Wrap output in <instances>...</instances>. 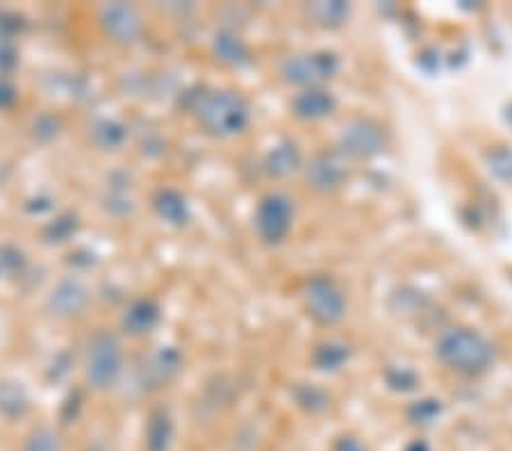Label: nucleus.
<instances>
[{
    "instance_id": "nucleus-12",
    "label": "nucleus",
    "mask_w": 512,
    "mask_h": 451,
    "mask_svg": "<svg viewBox=\"0 0 512 451\" xmlns=\"http://www.w3.org/2000/svg\"><path fill=\"white\" fill-rule=\"evenodd\" d=\"M337 108V98L324 87L301 89L292 101V112L301 121H321L330 117Z\"/></svg>"
},
{
    "instance_id": "nucleus-16",
    "label": "nucleus",
    "mask_w": 512,
    "mask_h": 451,
    "mask_svg": "<svg viewBox=\"0 0 512 451\" xmlns=\"http://www.w3.org/2000/svg\"><path fill=\"white\" fill-rule=\"evenodd\" d=\"M301 167V149L292 139L276 144L264 158V171L274 178H285Z\"/></svg>"
},
{
    "instance_id": "nucleus-17",
    "label": "nucleus",
    "mask_w": 512,
    "mask_h": 451,
    "mask_svg": "<svg viewBox=\"0 0 512 451\" xmlns=\"http://www.w3.org/2000/svg\"><path fill=\"white\" fill-rule=\"evenodd\" d=\"M173 436H176V429H173V420L167 410H155L148 417L146 424V451H169L173 445Z\"/></svg>"
},
{
    "instance_id": "nucleus-25",
    "label": "nucleus",
    "mask_w": 512,
    "mask_h": 451,
    "mask_svg": "<svg viewBox=\"0 0 512 451\" xmlns=\"http://www.w3.org/2000/svg\"><path fill=\"white\" fill-rule=\"evenodd\" d=\"M385 381L396 392H412L417 388L419 376L410 367H390L385 374Z\"/></svg>"
},
{
    "instance_id": "nucleus-26",
    "label": "nucleus",
    "mask_w": 512,
    "mask_h": 451,
    "mask_svg": "<svg viewBox=\"0 0 512 451\" xmlns=\"http://www.w3.org/2000/svg\"><path fill=\"white\" fill-rule=\"evenodd\" d=\"M487 162H490V171L499 180H506V183H512V151L510 149H494L490 155H487Z\"/></svg>"
},
{
    "instance_id": "nucleus-4",
    "label": "nucleus",
    "mask_w": 512,
    "mask_h": 451,
    "mask_svg": "<svg viewBox=\"0 0 512 451\" xmlns=\"http://www.w3.org/2000/svg\"><path fill=\"white\" fill-rule=\"evenodd\" d=\"M303 301L308 315L321 326L340 324L346 315V308H349V301H346L342 287L337 285L335 278L324 274L312 276L305 281Z\"/></svg>"
},
{
    "instance_id": "nucleus-5",
    "label": "nucleus",
    "mask_w": 512,
    "mask_h": 451,
    "mask_svg": "<svg viewBox=\"0 0 512 451\" xmlns=\"http://www.w3.org/2000/svg\"><path fill=\"white\" fill-rule=\"evenodd\" d=\"M253 226L264 244H283L294 226V201L283 192L264 194L255 208Z\"/></svg>"
},
{
    "instance_id": "nucleus-15",
    "label": "nucleus",
    "mask_w": 512,
    "mask_h": 451,
    "mask_svg": "<svg viewBox=\"0 0 512 451\" xmlns=\"http://www.w3.org/2000/svg\"><path fill=\"white\" fill-rule=\"evenodd\" d=\"M30 410H32V401L26 385L12 379L0 381V417L16 422V420H23V417H28Z\"/></svg>"
},
{
    "instance_id": "nucleus-27",
    "label": "nucleus",
    "mask_w": 512,
    "mask_h": 451,
    "mask_svg": "<svg viewBox=\"0 0 512 451\" xmlns=\"http://www.w3.org/2000/svg\"><path fill=\"white\" fill-rule=\"evenodd\" d=\"M335 451H367V447L362 445L358 438L353 436H344L335 442Z\"/></svg>"
},
{
    "instance_id": "nucleus-6",
    "label": "nucleus",
    "mask_w": 512,
    "mask_h": 451,
    "mask_svg": "<svg viewBox=\"0 0 512 451\" xmlns=\"http://www.w3.org/2000/svg\"><path fill=\"white\" fill-rule=\"evenodd\" d=\"M337 71H340V57L330 51H312V53L292 55L287 57L283 62V69H280L285 82L301 89L324 87L326 82H330L337 76Z\"/></svg>"
},
{
    "instance_id": "nucleus-3",
    "label": "nucleus",
    "mask_w": 512,
    "mask_h": 451,
    "mask_svg": "<svg viewBox=\"0 0 512 451\" xmlns=\"http://www.w3.org/2000/svg\"><path fill=\"white\" fill-rule=\"evenodd\" d=\"M123 372H126V349L119 335L105 328L89 335L82 354V379L87 388L98 395L112 392L123 379Z\"/></svg>"
},
{
    "instance_id": "nucleus-22",
    "label": "nucleus",
    "mask_w": 512,
    "mask_h": 451,
    "mask_svg": "<svg viewBox=\"0 0 512 451\" xmlns=\"http://www.w3.org/2000/svg\"><path fill=\"white\" fill-rule=\"evenodd\" d=\"M94 142H96V146H101L103 151L119 149V146L126 142V128H123L121 123L114 119L98 121L94 128Z\"/></svg>"
},
{
    "instance_id": "nucleus-29",
    "label": "nucleus",
    "mask_w": 512,
    "mask_h": 451,
    "mask_svg": "<svg viewBox=\"0 0 512 451\" xmlns=\"http://www.w3.org/2000/svg\"><path fill=\"white\" fill-rule=\"evenodd\" d=\"M85 451H107L105 447H101V445H94V447H87Z\"/></svg>"
},
{
    "instance_id": "nucleus-24",
    "label": "nucleus",
    "mask_w": 512,
    "mask_h": 451,
    "mask_svg": "<svg viewBox=\"0 0 512 451\" xmlns=\"http://www.w3.org/2000/svg\"><path fill=\"white\" fill-rule=\"evenodd\" d=\"M294 397L299 401V406L310 410V413H319V410H324L328 406V395L317 385H299V388L294 390Z\"/></svg>"
},
{
    "instance_id": "nucleus-8",
    "label": "nucleus",
    "mask_w": 512,
    "mask_h": 451,
    "mask_svg": "<svg viewBox=\"0 0 512 451\" xmlns=\"http://www.w3.org/2000/svg\"><path fill=\"white\" fill-rule=\"evenodd\" d=\"M337 144H340V153L346 158L369 160L385 151L387 133L374 119H353L342 128Z\"/></svg>"
},
{
    "instance_id": "nucleus-2",
    "label": "nucleus",
    "mask_w": 512,
    "mask_h": 451,
    "mask_svg": "<svg viewBox=\"0 0 512 451\" xmlns=\"http://www.w3.org/2000/svg\"><path fill=\"white\" fill-rule=\"evenodd\" d=\"M440 363L460 376H481L494 363V347L483 333L467 326H453L435 344Z\"/></svg>"
},
{
    "instance_id": "nucleus-21",
    "label": "nucleus",
    "mask_w": 512,
    "mask_h": 451,
    "mask_svg": "<svg viewBox=\"0 0 512 451\" xmlns=\"http://www.w3.org/2000/svg\"><path fill=\"white\" fill-rule=\"evenodd\" d=\"M180 365H183V356L176 347H162L158 354L153 356V367L151 372L158 376L160 383H167L180 372Z\"/></svg>"
},
{
    "instance_id": "nucleus-1",
    "label": "nucleus",
    "mask_w": 512,
    "mask_h": 451,
    "mask_svg": "<svg viewBox=\"0 0 512 451\" xmlns=\"http://www.w3.org/2000/svg\"><path fill=\"white\" fill-rule=\"evenodd\" d=\"M189 117L212 137H235L251 123V105L246 98L226 87H194L183 96Z\"/></svg>"
},
{
    "instance_id": "nucleus-10",
    "label": "nucleus",
    "mask_w": 512,
    "mask_h": 451,
    "mask_svg": "<svg viewBox=\"0 0 512 451\" xmlns=\"http://www.w3.org/2000/svg\"><path fill=\"white\" fill-rule=\"evenodd\" d=\"M305 178L312 190L317 192H335L346 183L349 178V171H346L344 162L333 153H319L310 160L308 167H305Z\"/></svg>"
},
{
    "instance_id": "nucleus-13",
    "label": "nucleus",
    "mask_w": 512,
    "mask_h": 451,
    "mask_svg": "<svg viewBox=\"0 0 512 451\" xmlns=\"http://www.w3.org/2000/svg\"><path fill=\"white\" fill-rule=\"evenodd\" d=\"M153 210L164 224L183 228L187 221L192 219V205H189L187 196L183 192L173 190V187H162L153 196Z\"/></svg>"
},
{
    "instance_id": "nucleus-18",
    "label": "nucleus",
    "mask_w": 512,
    "mask_h": 451,
    "mask_svg": "<svg viewBox=\"0 0 512 451\" xmlns=\"http://www.w3.org/2000/svg\"><path fill=\"white\" fill-rule=\"evenodd\" d=\"M308 16L312 23L321 28H340L349 21L351 5L344 0H328V3H312L308 7Z\"/></svg>"
},
{
    "instance_id": "nucleus-7",
    "label": "nucleus",
    "mask_w": 512,
    "mask_h": 451,
    "mask_svg": "<svg viewBox=\"0 0 512 451\" xmlns=\"http://www.w3.org/2000/svg\"><path fill=\"white\" fill-rule=\"evenodd\" d=\"M98 26L114 46H132L144 35V16L135 5L110 3L98 10Z\"/></svg>"
},
{
    "instance_id": "nucleus-11",
    "label": "nucleus",
    "mask_w": 512,
    "mask_h": 451,
    "mask_svg": "<svg viewBox=\"0 0 512 451\" xmlns=\"http://www.w3.org/2000/svg\"><path fill=\"white\" fill-rule=\"evenodd\" d=\"M160 322H162L160 303L151 297H144V299H135L126 308L121 326L130 338H144V335L153 333L155 328L160 326Z\"/></svg>"
},
{
    "instance_id": "nucleus-20",
    "label": "nucleus",
    "mask_w": 512,
    "mask_h": 451,
    "mask_svg": "<svg viewBox=\"0 0 512 451\" xmlns=\"http://www.w3.org/2000/svg\"><path fill=\"white\" fill-rule=\"evenodd\" d=\"M351 358V349L346 347L344 342H337V340H328V342H321L317 351H315V365L321 372H337V369H342L346 363H349Z\"/></svg>"
},
{
    "instance_id": "nucleus-28",
    "label": "nucleus",
    "mask_w": 512,
    "mask_h": 451,
    "mask_svg": "<svg viewBox=\"0 0 512 451\" xmlns=\"http://www.w3.org/2000/svg\"><path fill=\"white\" fill-rule=\"evenodd\" d=\"M406 451H431V445H428V442H424V440H415V442H410Z\"/></svg>"
},
{
    "instance_id": "nucleus-9",
    "label": "nucleus",
    "mask_w": 512,
    "mask_h": 451,
    "mask_svg": "<svg viewBox=\"0 0 512 451\" xmlns=\"http://www.w3.org/2000/svg\"><path fill=\"white\" fill-rule=\"evenodd\" d=\"M89 303H92V294H89L87 285L78 281V278H62L53 287L51 297H48V308L60 319L82 317L89 308Z\"/></svg>"
},
{
    "instance_id": "nucleus-14",
    "label": "nucleus",
    "mask_w": 512,
    "mask_h": 451,
    "mask_svg": "<svg viewBox=\"0 0 512 451\" xmlns=\"http://www.w3.org/2000/svg\"><path fill=\"white\" fill-rule=\"evenodd\" d=\"M212 51L217 55V60L226 67L242 69L251 62V48L246 41L233 30H221L214 35Z\"/></svg>"
},
{
    "instance_id": "nucleus-23",
    "label": "nucleus",
    "mask_w": 512,
    "mask_h": 451,
    "mask_svg": "<svg viewBox=\"0 0 512 451\" xmlns=\"http://www.w3.org/2000/svg\"><path fill=\"white\" fill-rule=\"evenodd\" d=\"M442 410H444L442 401H437V399H419V401H415V404L408 408V417H410L412 424L431 426V424H435L437 420H440Z\"/></svg>"
},
{
    "instance_id": "nucleus-19",
    "label": "nucleus",
    "mask_w": 512,
    "mask_h": 451,
    "mask_svg": "<svg viewBox=\"0 0 512 451\" xmlns=\"http://www.w3.org/2000/svg\"><path fill=\"white\" fill-rule=\"evenodd\" d=\"M19 451H64V438L55 426L37 424L26 433Z\"/></svg>"
}]
</instances>
